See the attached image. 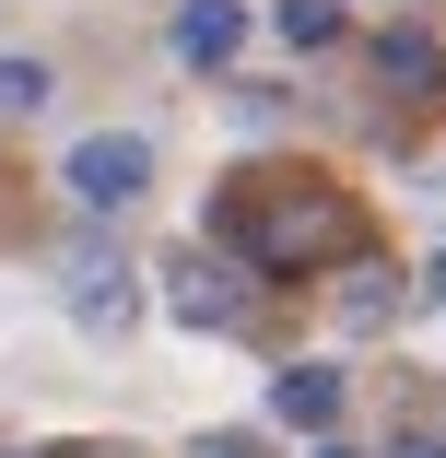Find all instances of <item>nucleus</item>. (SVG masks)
I'll return each instance as SVG.
<instances>
[{"label":"nucleus","instance_id":"obj_1","mask_svg":"<svg viewBox=\"0 0 446 458\" xmlns=\"http://www.w3.org/2000/svg\"><path fill=\"white\" fill-rule=\"evenodd\" d=\"M223 247L247 270H329V259H365V212H352L329 176H235L223 189Z\"/></svg>","mask_w":446,"mask_h":458},{"label":"nucleus","instance_id":"obj_2","mask_svg":"<svg viewBox=\"0 0 446 458\" xmlns=\"http://www.w3.org/2000/svg\"><path fill=\"white\" fill-rule=\"evenodd\" d=\"M141 189H153V141H141V130L71 141V200H82V212H130Z\"/></svg>","mask_w":446,"mask_h":458},{"label":"nucleus","instance_id":"obj_3","mask_svg":"<svg viewBox=\"0 0 446 458\" xmlns=\"http://www.w3.org/2000/svg\"><path fill=\"white\" fill-rule=\"evenodd\" d=\"M59 294H71V329H95V341H118V329L141 318V283H130V259H106V247H71Z\"/></svg>","mask_w":446,"mask_h":458},{"label":"nucleus","instance_id":"obj_4","mask_svg":"<svg viewBox=\"0 0 446 458\" xmlns=\"http://www.w3.org/2000/svg\"><path fill=\"white\" fill-rule=\"evenodd\" d=\"M164 306L189 329H247V259H164Z\"/></svg>","mask_w":446,"mask_h":458},{"label":"nucleus","instance_id":"obj_5","mask_svg":"<svg viewBox=\"0 0 446 458\" xmlns=\"http://www.w3.org/2000/svg\"><path fill=\"white\" fill-rule=\"evenodd\" d=\"M376 71H388V95H411V106H446V47H434V36L388 24V36H376Z\"/></svg>","mask_w":446,"mask_h":458},{"label":"nucleus","instance_id":"obj_6","mask_svg":"<svg viewBox=\"0 0 446 458\" xmlns=\"http://www.w3.org/2000/svg\"><path fill=\"white\" fill-rule=\"evenodd\" d=\"M235 36H247V0H176V59L189 71H223Z\"/></svg>","mask_w":446,"mask_h":458},{"label":"nucleus","instance_id":"obj_7","mask_svg":"<svg viewBox=\"0 0 446 458\" xmlns=\"http://www.w3.org/2000/svg\"><path fill=\"white\" fill-rule=\"evenodd\" d=\"M271 411L294 435H329L341 423V364H282V377H271Z\"/></svg>","mask_w":446,"mask_h":458},{"label":"nucleus","instance_id":"obj_8","mask_svg":"<svg viewBox=\"0 0 446 458\" xmlns=\"http://www.w3.org/2000/svg\"><path fill=\"white\" fill-rule=\"evenodd\" d=\"M271 24H282V47L306 59V47H341V24H352V0H282Z\"/></svg>","mask_w":446,"mask_h":458},{"label":"nucleus","instance_id":"obj_9","mask_svg":"<svg viewBox=\"0 0 446 458\" xmlns=\"http://www.w3.org/2000/svg\"><path fill=\"white\" fill-rule=\"evenodd\" d=\"M388 306H400V270H376V259H365V270H341V329H376Z\"/></svg>","mask_w":446,"mask_h":458},{"label":"nucleus","instance_id":"obj_10","mask_svg":"<svg viewBox=\"0 0 446 458\" xmlns=\"http://www.w3.org/2000/svg\"><path fill=\"white\" fill-rule=\"evenodd\" d=\"M47 106V59H0V118H36Z\"/></svg>","mask_w":446,"mask_h":458},{"label":"nucleus","instance_id":"obj_11","mask_svg":"<svg viewBox=\"0 0 446 458\" xmlns=\"http://www.w3.org/2000/svg\"><path fill=\"white\" fill-rule=\"evenodd\" d=\"M47 458H141V446H106V435H71V446H47Z\"/></svg>","mask_w":446,"mask_h":458},{"label":"nucleus","instance_id":"obj_12","mask_svg":"<svg viewBox=\"0 0 446 458\" xmlns=\"http://www.w3.org/2000/svg\"><path fill=\"white\" fill-rule=\"evenodd\" d=\"M189 458H258V446H247V435H200Z\"/></svg>","mask_w":446,"mask_h":458},{"label":"nucleus","instance_id":"obj_13","mask_svg":"<svg viewBox=\"0 0 446 458\" xmlns=\"http://www.w3.org/2000/svg\"><path fill=\"white\" fill-rule=\"evenodd\" d=\"M423 294H434V306H446V247H434V259H423Z\"/></svg>","mask_w":446,"mask_h":458},{"label":"nucleus","instance_id":"obj_14","mask_svg":"<svg viewBox=\"0 0 446 458\" xmlns=\"http://www.w3.org/2000/svg\"><path fill=\"white\" fill-rule=\"evenodd\" d=\"M388 458H446V446H434V435H400V446H388Z\"/></svg>","mask_w":446,"mask_h":458},{"label":"nucleus","instance_id":"obj_15","mask_svg":"<svg viewBox=\"0 0 446 458\" xmlns=\"http://www.w3.org/2000/svg\"><path fill=\"white\" fill-rule=\"evenodd\" d=\"M306 458H352V446H306Z\"/></svg>","mask_w":446,"mask_h":458}]
</instances>
